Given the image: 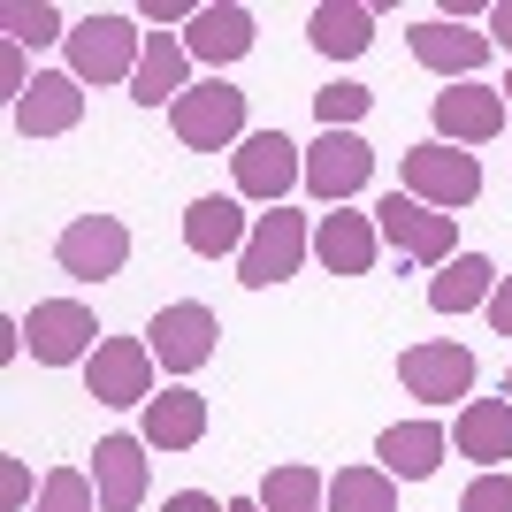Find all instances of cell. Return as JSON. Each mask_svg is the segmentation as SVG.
I'll return each instance as SVG.
<instances>
[{
	"label": "cell",
	"mask_w": 512,
	"mask_h": 512,
	"mask_svg": "<svg viewBox=\"0 0 512 512\" xmlns=\"http://www.w3.org/2000/svg\"><path fill=\"white\" fill-rule=\"evenodd\" d=\"M138 54H146V31H138V16H115V8H100L69 31V77L77 85H130Z\"/></svg>",
	"instance_id": "obj_1"
},
{
	"label": "cell",
	"mask_w": 512,
	"mask_h": 512,
	"mask_svg": "<svg viewBox=\"0 0 512 512\" xmlns=\"http://www.w3.org/2000/svg\"><path fill=\"white\" fill-rule=\"evenodd\" d=\"M398 184H406V199H421V207L459 214V207H474V199H482V161H474L467 146L428 138V146H406V161H398Z\"/></svg>",
	"instance_id": "obj_2"
},
{
	"label": "cell",
	"mask_w": 512,
	"mask_h": 512,
	"mask_svg": "<svg viewBox=\"0 0 512 512\" xmlns=\"http://www.w3.org/2000/svg\"><path fill=\"white\" fill-rule=\"evenodd\" d=\"M306 253H314L306 214L268 207V214H253V237H245V253H237V283H245V291H276V283L299 276V260H306Z\"/></svg>",
	"instance_id": "obj_3"
},
{
	"label": "cell",
	"mask_w": 512,
	"mask_h": 512,
	"mask_svg": "<svg viewBox=\"0 0 512 512\" xmlns=\"http://www.w3.org/2000/svg\"><path fill=\"white\" fill-rule=\"evenodd\" d=\"M169 130H176V146H192V153L245 146V138H253V130H245V92H237L230 77H207V85H192L169 107Z\"/></svg>",
	"instance_id": "obj_4"
},
{
	"label": "cell",
	"mask_w": 512,
	"mask_h": 512,
	"mask_svg": "<svg viewBox=\"0 0 512 512\" xmlns=\"http://www.w3.org/2000/svg\"><path fill=\"white\" fill-rule=\"evenodd\" d=\"M230 176H237V199H253V207H283L291 184H306V146H291L283 130H253V138L230 153Z\"/></svg>",
	"instance_id": "obj_5"
},
{
	"label": "cell",
	"mask_w": 512,
	"mask_h": 512,
	"mask_svg": "<svg viewBox=\"0 0 512 512\" xmlns=\"http://www.w3.org/2000/svg\"><path fill=\"white\" fill-rule=\"evenodd\" d=\"M375 230H383V245L398 260H421V268H444V260H459V222L436 207H421V199L390 192L383 207H375Z\"/></svg>",
	"instance_id": "obj_6"
},
{
	"label": "cell",
	"mask_w": 512,
	"mask_h": 512,
	"mask_svg": "<svg viewBox=\"0 0 512 512\" xmlns=\"http://www.w3.org/2000/svg\"><path fill=\"white\" fill-rule=\"evenodd\" d=\"M153 344L146 337H100V352L85 360V398H100V406H138L146 413L161 390H153Z\"/></svg>",
	"instance_id": "obj_7"
},
{
	"label": "cell",
	"mask_w": 512,
	"mask_h": 512,
	"mask_svg": "<svg viewBox=\"0 0 512 512\" xmlns=\"http://www.w3.org/2000/svg\"><path fill=\"white\" fill-rule=\"evenodd\" d=\"M100 321H92L85 299H39L31 314H23V344H31V360L39 367H77L100 352Z\"/></svg>",
	"instance_id": "obj_8"
},
{
	"label": "cell",
	"mask_w": 512,
	"mask_h": 512,
	"mask_svg": "<svg viewBox=\"0 0 512 512\" xmlns=\"http://www.w3.org/2000/svg\"><path fill=\"white\" fill-rule=\"evenodd\" d=\"M146 344L169 375H199V367L214 360V344H222V321H214V306L176 299V306H161V314L146 321Z\"/></svg>",
	"instance_id": "obj_9"
},
{
	"label": "cell",
	"mask_w": 512,
	"mask_h": 512,
	"mask_svg": "<svg viewBox=\"0 0 512 512\" xmlns=\"http://www.w3.org/2000/svg\"><path fill=\"white\" fill-rule=\"evenodd\" d=\"M54 260H62V276H77V283L123 276V260H130V222H123V214H77V222L54 237Z\"/></svg>",
	"instance_id": "obj_10"
},
{
	"label": "cell",
	"mask_w": 512,
	"mask_h": 512,
	"mask_svg": "<svg viewBox=\"0 0 512 512\" xmlns=\"http://www.w3.org/2000/svg\"><path fill=\"white\" fill-rule=\"evenodd\" d=\"M367 176H375V146H367L360 130H321L314 146H306V192L321 207H344L352 192H367Z\"/></svg>",
	"instance_id": "obj_11"
},
{
	"label": "cell",
	"mask_w": 512,
	"mask_h": 512,
	"mask_svg": "<svg viewBox=\"0 0 512 512\" xmlns=\"http://www.w3.org/2000/svg\"><path fill=\"white\" fill-rule=\"evenodd\" d=\"M398 383L421 398V406H459L474 390V352L451 337H428V344H406L398 352Z\"/></svg>",
	"instance_id": "obj_12"
},
{
	"label": "cell",
	"mask_w": 512,
	"mask_h": 512,
	"mask_svg": "<svg viewBox=\"0 0 512 512\" xmlns=\"http://www.w3.org/2000/svg\"><path fill=\"white\" fill-rule=\"evenodd\" d=\"M413 46V62L436 69L444 85H474V69L490 62V31H467V23H451V16H421L406 31Z\"/></svg>",
	"instance_id": "obj_13"
},
{
	"label": "cell",
	"mask_w": 512,
	"mask_h": 512,
	"mask_svg": "<svg viewBox=\"0 0 512 512\" xmlns=\"http://www.w3.org/2000/svg\"><path fill=\"white\" fill-rule=\"evenodd\" d=\"M428 115H436V138H444V146H490L512 107H505V85H482V77H474V85H444Z\"/></svg>",
	"instance_id": "obj_14"
},
{
	"label": "cell",
	"mask_w": 512,
	"mask_h": 512,
	"mask_svg": "<svg viewBox=\"0 0 512 512\" xmlns=\"http://www.w3.org/2000/svg\"><path fill=\"white\" fill-rule=\"evenodd\" d=\"M444 451H451L444 421H390L383 436H375V467H383L390 482H428V474L444 467Z\"/></svg>",
	"instance_id": "obj_15"
},
{
	"label": "cell",
	"mask_w": 512,
	"mask_h": 512,
	"mask_svg": "<svg viewBox=\"0 0 512 512\" xmlns=\"http://www.w3.org/2000/svg\"><path fill=\"white\" fill-rule=\"evenodd\" d=\"M146 436H100L92 444V490H100V512H138L146 497Z\"/></svg>",
	"instance_id": "obj_16"
},
{
	"label": "cell",
	"mask_w": 512,
	"mask_h": 512,
	"mask_svg": "<svg viewBox=\"0 0 512 512\" xmlns=\"http://www.w3.org/2000/svg\"><path fill=\"white\" fill-rule=\"evenodd\" d=\"M184 54L207 69H230L253 54V8H237V0H214V8H199L192 23H184Z\"/></svg>",
	"instance_id": "obj_17"
},
{
	"label": "cell",
	"mask_w": 512,
	"mask_h": 512,
	"mask_svg": "<svg viewBox=\"0 0 512 512\" xmlns=\"http://www.w3.org/2000/svg\"><path fill=\"white\" fill-rule=\"evenodd\" d=\"M8 115H16L23 138H62V130L85 123V92H77L69 69H46V77H31V92H23Z\"/></svg>",
	"instance_id": "obj_18"
},
{
	"label": "cell",
	"mask_w": 512,
	"mask_h": 512,
	"mask_svg": "<svg viewBox=\"0 0 512 512\" xmlns=\"http://www.w3.org/2000/svg\"><path fill=\"white\" fill-rule=\"evenodd\" d=\"M375 245H383L375 214L337 207V214H321V222H314V260L329 268V276H367V268H375Z\"/></svg>",
	"instance_id": "obj_19"
},
{
	"label": "cell",
	"mask_w": 512,
	"mask_h": 512,
	"mask_svg": "<svg viewBox=\"0 0 512 512\" xmlns=\"http://www.w3.org/2000/svg\"><path fill=\"white\" fill-rule=\"evenodd\" d=\"M184 69H192V54H184V39L176 31H146V54H138V77H130V100L138 107H161V100H184Z\"/></svg>",
	"instance_id": "obj_20"
},
{
	"label": "cell",
	"mask_w": 512,
	"mask_h": 512,
	"mask_svg": "<svg viewBox=\"0 0 512 512\" xmlns=\"http://www.w3.org/2000/svg\"><path fill=\"white\" fill-rule=\"evenodd\" d=\"M245 237H253V214L237 207V199H192L184 207V245L199 260H222V253H245Z\"/></svg>",
	"instance_id": "obj_21"
},
{
	"label": "cell",
	"mask_w": 512,
	"mask_h": 512,
	"mask_svg": "<svg viewBox=\"0 0 512 512\" xmlns=\"http://www.w3.org/2000/svg\"><path fill=\"white\" fill-rule=\"evenodd\" d=\"M451 444H459V459H482V474H490L497 459H512V398H467Z\"/></svg>",
	"instance_id": "obj_22"
},
{
	"label": "cell",
	"mask_w": 512,
	"mask_h": 512,
	"mask_svg": "<svg viewBox=\"0 0 512 512\" xmlns=\"http://www.w3.org/2000/svg\"><path fill=\"white\" fill-rule=\"evenodd\" d=\"M153 451H192L199 436H207V398H199L192 383H176V390H161L146 406V428H138Z\"/></svg>",
	"instance_id": "obj_23"
},
{
	"label": "cell",
	"mask_w": 512,
	"mask_h": 512,
	"mask_svg": "<svg viewBox=\"0 0 512 512\" xmlns=\"http://www.w3.org/2000/svg\"><path fill=\"white\" fill-rule=\"evenodd\" d=\"M306 39H314L329 62H352V54L375 46V8H360V0H321L314 16H306Z\"/></svg>",
	"instance_id": "obj_24"
},
{
	"label": "cell",
	"mask_w": 512,
	"mask_h": 512,
	"mask_svg": "<svg viewBox=\"0 0 512 512\" xmlns=\"http://www.w3.org/2000/svg\"><path fill=\"white\" fill-rule=\"evenodd\" d=\"M490 291H497V268H490L482 253H459V260H444V268H436L428 306H436V314H474V306H490Z\"/></svg>",
	"instance_id": "obj_25"
},
{
	"label": "cell",
	"mask_w": 512,
	"mask_h": 512,
	"mask_svg": "<svg viewBox=\"0 0 512 512\" xmlns=\"http://www.w3.org/2000/svg\"><path fill=\"white\" fill-rule=\"evenodd\" d=\"M329 512H398V482L383 467H337L329 474Z\"/></svg>",
	"instance_id": "obj_26"
},
{
	"label": "cell",
	"mask_w": 512,
	"mask_h": 512,
	"mask_svg": "<svg viewBox=\"0 0 512 512\" xmlns=\"http://www.w3.org/2000/svg\"><path fill=\"white\" fill-rule=\"evenodd\" d=\"M260 512H329V482L314 467H276L260 482Z\"/></svg>",
	"instance_id": "obj_27"
},
{
	"label": "cell",
	"mask_w": 512,
	"mask_h": 512,
	"mask_svg": "<svg viewBox=\"0 0 512 512\" xmlns=\"http://www.w3.org/2000/svg\"><path fill=\"white\" fill-rule=\"evenodd\" d=\"M0 31H8V46H46V39H69L62 16L54 8H39V0H8L0 8Z\"/></svg>",
	"instance_id": "obj_28"
},
{
	"label": "cell",
	"mask_w": 512,
	"mask_h": 512,
	"mask_svg": "<svg viewBox=\"0 0 512 512\" xmlns=\"http://www.w3.org/2000/svg\"><path fill=\"white\" fill-rule=\"evenodd\" d=\"M100 505V490H92V474H77V467H54L39 482V512H92Z\"/></svg>",
	"instance_id": "obj_29"
},
{
	"label": "cell",
	"mask_w": 512,
	"mask_h": 512,
	"mask_svg": "<svg viewBox=\"0 0 512 512\" xmlns=\"http://www.w3.org/2000/svg\"><path fill=\"white\" fill-rule=\"evenodd\" d=\"M367 107H375V92H367V85H321V92H314L321 130H352V123L367 115Z\"/></svg>",
	"instance_id": "obj_30"
},
{
	"label": "cell",
	"mask_w": 512,
	"mask_h": 512,
	"mask_svg": "<svg viewBox=\"0 0 512 512\" xmlns=\"http://www.w3.org/2000/svg\"><path fill=\"white\" fill-rule=\"evenodd\" d=\"M459 512H512V474H474V490L459 497Z\"/></svg>",
	"instance_id": "obj_31"
},
{
	"label": "cell",
	"mask_w": 512,
	"mask_h": 512,
	"mask_svg": "<svg viewBox=\"0 0 512 512\" xmlns=\"http://www.w3.org/2000/svg\"><path fill=\"white\" fill-rule=\"evenodd\" d=\"M23 497H31V474H23V459H0V512H16Z\"/></svg>",
	"instance_id": "obj_32"
},
{
	"label": "cell",
	"mask_w": 512,
	"mask_h": 512,
	"mask_svg": "<svg viewBox=\"0 0 512 512\" xmlns=\"http://www.w3.org/2000/svg\"><path fill=\"white\" fill-rule=\"evenodd\" d=\"M0 92H8V107L31 92V77H23V46H8V54H0Z\"/></svg>",
	"instance_id": "obj_33"
},
{
	"label": "cell",
	"mask_w": 512,
	"mask_h": 512,
	"mask_svg": "<svg viewBox=\"0 0 512 512\" xmlns=\"http://www.w3.org/2000/svg\"><path fill=\"white\" fill-rule=\"evenodd\" d=\"M199 8L192 0H146V8H138V23H192Z\"/></svg>",
	"instance_id": "obj_34"
},
{
	"label": "cell",
	"mask_w": 512,
	"mask_h": 512,
	"mask_svg": "<svg viewBox=\"0 0 512 512\" xmlns=\"http://www.w3.org/2000/svg\"><path fill=\"white\" fill-rule=\"evenodd\" d=\"M490 329L512 337V276H497V291H490Z\"/></svg>",
	"instance_id": "obj_35"
},
{
	"label": "cell",
	"mask_w": 512,
	"mask_h": 512,
	"mask_svg": "<svg viewBox=\"0 0 512 512\" xmlns=\"http://www.w3.org/2000/svg\"><path fill=\"white\" fill-rule=\"evenodd\" d=\"M161 512H230V505H214L207 490H176V497H169V505H161Z\"/></svg>",
	"instance_id": "obj_36"
},
{
	"label": "cell",
	"mask_w": 512,
	"mask_h": 512,
	"mask_svg": "<svg viewBox=\"0 0 512 512\" xmlns=\"http://www.w3.org/2000/svg\"><path fill=\"white\" fill-rule=\"evenodd\" d=\"M490 46H505V54H512V0H497V8H490Z\"/></svg>",
	"instance_id": "obj_37"
},
{
	"label": "cell",
	"mask_w": 512,
	"mask_h": 512,
	"mask_svg": "<svg viewBox=\"0 0 512 512\" xmlns=\"http://www.w3.org/2000/svg\"><path fill=\"white\" fill-rule=\"evenodd\" d=\"M230 512H260V497H230Z\"/></svg>",
	"instance_id": "obj_38"
},
{
	"label": "cell",
	"mask_w": 512,
	"mask_h": 512,
	"mask_svg": "<svg viewBox=\"0 0 512 512\" xmlns=\"http://www.w3.org/2000/svg\"><path fill=\"white\" fill-rule=\"evenodd\" d=\"M505 398H512V367H505Z\"/></svg>",
	"instance_id": "obj_39"
},
{
	"label": "cell",
	"mask_w": 512,
	"mask_h": 512,
	"mask_svg": "<svg viewBox=\"0 0 512 512\" xmlns=\"http://www.w3.org/2000/svg\"><path fill=\"white\" fill-rule=\"evenodd\" d=\"M505 107H512V77H505Z\"/></svg>",
	"instance_id": "obj_40"
}]
</instances>
